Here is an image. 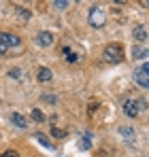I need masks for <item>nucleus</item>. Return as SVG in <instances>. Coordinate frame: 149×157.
Returning <instances> with one entry per match:
<instances>
[{
	"instance_id": "f257e3e1",
	"label": "nucleus",
	"mask_w": 149,
	"mask_h": 157,
	"mask_svg": "<svg viewBox=\"0 0 149 157\" xmlns=\"http://www.w3.org/2000/svg\"><path fill=\"white\" fill-rule=\"evenodd\" d=\"M104 59H107L109 64H119V62L124 59V47H122L119 43L107 45V49H104Z\"/></svg>"
},
{
	"instance_id": "f03ea898",
	"label": "nucleus",
	"mask_w": 149,
	"mask_h": 157,
	"mask_svg": "<svg viewBox=\"0 0 149 157\" xmlns=\"http://www.w3.org/2000/svg\"><path fill=\"white\" fill-rule=\"evenodd\" d=\"M104 11L100 9V6H92L90 9V15H87V21H90V26L92 28H102L104 26Z\"/></svg>"
},
{
	"instance_id": "7ed1b4c3",
	"label": "nucleus",
	"mask_w": 149,
	"mask_h": 157,
	"mask_svg": "<svg viewBox=\"0 0 149 157\" xmlns=\"http://www.w3.org/2000/svg\"><path fill=\"white\" fill-rule=\"evenodd\" d=\"M0 43L6 47V49H11V47H19V36H15V34H11V32H0Z\"/></svg>"
},
{
	"instance_id": "20e7f679",
	"label": "nucleus",
	"mask_w": 149,
	"mask_h": 157,
	"mask_svg": "<svg viewBox=\"0 0 149 157\" xmlns=\"http://www.w3.org/2000/svg\"><path fill=\"white\" fill-rule=\"evenodd\" d=\"M139 110H141V102H139V100L130 98V100H126V102H124V113L128 115V117H136Z\"/></svg>"
},
{
	"instance_id": "39448f33",
	"label": "nucleus",
	"mask_w": 149,
	"mask_h": 157,
	"mask_svg": "<svg viewBox=\"0 0 149 157\" xmlns=\"http://www.w3.org/2000/svg\"><path fill=\"white\" fill-rule=\"evenodd\" d=\"M134 77H136V83L141 85V87H149V78H147V64H141L139 68H136V72H134Z\"/></svg>"
},
{
	"instance_id": "423d86ee",
	"label": "nucleus",
	"mask_w": 149,
	"mask_h": 157,
	"mask_svg": "<svg viewBox=\"0 0 149 157\" xmlns=\"http://www.w3.org/2000/svg\"><path fill=\"white\" fill-rule=\"evenodd\" d=\"M36 43H38V47H51L53 45V34L51 32H38Z\"/></svg>"
},
{
	"instance_id": "0eeeda50",
	"label": "nucleus",
	"mask_w": 149,
	"mask_h": 157,
	"mask_svg": "<svg viewBox=\"0 0 149 157\" xmlns=\"http://www.w3.org/2000/svg\"><path fill=\"white\" fill-rule=\"evenodd\" d=\"M62 55L66 57V62H68V64H77V62L81 59V57H79V53H74L68 45H64V47H62Z\"/></svg>"
},
{
	"instance_id": "6e6552de",
	"label": "nucleus",
	"mask_w": 149,
	"mask_h": 157,
	"mask_svg": "<svg viewBox=\"0 0 149 157\" xmlns=\"http://www.w3.org/2000/svg\"><path fill=\"white\" fill-rule=\"evenodd\" d=\"M119 134L124 136V140L128 142V144H134V140H136V134H134V130H132V128H128V125H122V128H119Z\"/></svg>"
},
{
	"instance_id": "1a4fd4ad",
	"label": "nucleus",
	"mask_w": 149,
	"mask_h": 157,
	"mask_svg": "<svg viewBox=\"0 0 149 157\" xmlns=\"http://www.w3.org/2000/svg\"><path fill=\"white\" fill-rule=\"evenodd\" d=\"M132 34H134V40L136 43H145L147 40V26H136Z\"/></svg>"
},
{
	"instance_id": "9d476101",
	"label": "nucleus",
	"mask_w": 149,
	"mask_h": 157,
	"mask_svg": "<svg viewBox=\"0 0 149 157\" xmlns=\"http://www.w3.org/2000/svg\"><path fill=\"white\" fill-rule=\"evenodd\" d=\"M36 78H38L41 83H49L51 78H53V72H51L49 68H38V72H36Z\"/></svg>"
},
{
	"instance_id": "9b49d317",
	"label": "nucleus",
	"mask_w": 149,
	"mask_h": 157,
	"mask_svg": "<svg viewBox=\"0 0 149 157\" xmlns=\"http://www.w3.org/2000/svg\"><path fill=\"white\" fill-rule=\"evenodd\" d=\"M11 121H13L17 128H22V130H26V128H28L26 117H24V115H19V113H13V115H11Z\"/></svg>"
},
{
	"instance_id": "f8f14e48",
	"label": "nucleus",
	"mask_w": 149,
	"mask_h": 157,
	"mask_svg": "<svg viewBox=\"0 0 149 157\" xmlns=\"http://www.w3.org/2000/svg\"><path fill=\"white\" fill-rule=\"evenodd\" d=\"M34 138H36V140H38V142H41L45 149H53V144L49 142V138H47L45 134H34Z\"/></svg>"
},
{
	"instance_id": "ddd939ff",
	"label": "nucleus",
	"mask_w": 149,
	"mask_h": 157,
	"mask_svg": "<svg viewBox=\"0 0 149 157\" xmlns=\"http://www.w3.org/2000/svg\"><path fill=\"white\" fill-rule=\"evenodd\" d=\"M15 15H17L19 19H24V21L30 19V11H26L24 6H15Z\"/></svg>"
},
{
	"instance_id": "4468645a",
	"label": "nucleus",
	"mask_w": 149,
	"mask_h": 157,
	"mask_svg": "<svg viewBox=\"0 0 149 157\" xmlns=\"http://www.w3.org/2000/svg\"><path fill=\"white\" fill-rule=\"evenodd\" d=\"M132 57H134V59L147 57V49H145V47H132Z\"/></svg>"
},
{
	"instance_id": "2eb2a0df",
	"label": "nucleus",
	"mask_w": 149,
	"mask_h": 157,
	"mask_svg": "<svg viewBox=\"0 0 149 157\" xmlns=\"http://www.w3.org/2000/svg\"><path fill=\"white\" fill-rule=\"evenodd\" d=\"M90 147H92V144H90V136H81V138H79V149H81V151H87Z\"/></svg>"
},
{
	"instance_id": "dca6fc26",
	"label": "nucleus",
	"mask_w": 149,
	"mask_h": 157,
	"mask_svg": "<svg viewBox=\"0 0 149 157\" xmlns=\"http://www.w3.org/2000/svg\"><path fill=\"white\" fill-rule=\"evenodd\" d=\"M51 136H53V138H66V130H62V128H51Z\"/></svg>"
},
{
	"instance_id": "f3484780",
	"label": "nucleus",
	"mask_w": 149,
	"mask_h": 157,
	"mask_svg": "<svg viewBox=\"0 0 149 157\" xmlns=\"http://www.w3.org/2000/svg\"><path fill=\"white\" fill-rule=\"evenodd\" d=\"M32 119H34L36 123H43V121H45V115H43L41 110H36V108H34V110H32Z\"/></svg>"
},
{
	"instance_id": "a211bd4d",
	"label": "nucleus",
	"mask_w": 149,
	"mask_h": 157,
	"mask_svg": "<svg viewBox=\"0 0 149 157\" xmlns=\"http://www.w3.org/2000/svg\"><path fill=\"white\" fill-rule=\"evenodd\" d=\"M53 4H55L58 9H66V6H68V2H66V0H55Z\"/></svg>"
},
{
	"instance_id": "6ab92c4d",
	"label": "nucleus",
	"mask_w": 149,
	"mask_h": 157,
	"mask_svg": "<svg viewBox=\"0 0 149 157\" xmlns=\"http://www.w3.org/2000/svg\"><path fill=\"white\" fill-rule=\"evenodd\" d=\"M0 157H19V155H17V151H4Z\"/></svg>"
},
{
	"instance_id": "aec40b11",
	"label": "nucleus",
	"mask_w": 149,
	"mask_h": 157,
	"mask_svg": "<svg viewBox=\"0 0 149 157\" xmlns=\"http://www.w3.org/2000/svg\"><path fill=\"white\" fill-rule=\"evenodd\" d=\"M43 100H45V102H55V98H53V96H43Z\"/></svg>"
},
{
	"instance_id": "412c9836",
	"label": "nucleus",
	"mask_w": 149,
	"mask_h": 157,
	"mask_svg": "<svg viewBox=\"0 0 149 157\" xmlns=\"http://www.w3.org/2000/svg\"><path fill=\"white\" fill-rule=\"evenodd\" d=\"M6 51H9V49H6V47H4V45L0 43V53H6Z\"/></svg>"
}]
</instances>
